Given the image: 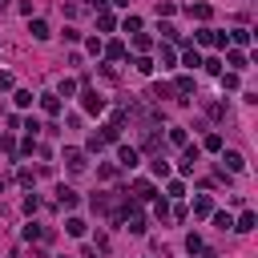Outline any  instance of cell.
Returning a JSON list of instances; mask_svg holds the SVG:
<instances>
[{"mask_svg": "<svg viewBox=\"0 0 258 258\" xmlns=\"http://www.w3.org/2000/svg\"><path fill=\"white\" fill-rule=\"evenodd\" d=\"M60 161H64V165H69L73 173H81V169H85V149H77V145H64Z\"/></svg>", "mask_w": 258, "mask_h": 258, "instance_id": "cell-1", "label": "cell"}, {"mask_svg": "<svg viewBox=\"0 0 258 258\" xmlns=\"http://www.w3.org/2000/svg\"><path fill=\"white\" fill-rule=\"evenodd\" d=\"M222 169H230V173H242V169H246V157H242L238 149H226V153H222Z\"/></svg>", "mask_w": 258, "mask_h": 258, "instance_id": "cell-2", "label": "cell"}, {"mask_svg": "<svg viewBox=\"0 0 258 258\" xmlns=\"http://www.w3.org/2000/svg\"><path fill=\"white\" fill-rule=\"evenodd\" d=\"M117 161H121L125 169H133V165L141 161V149H133V145H117Z\"/></svg>", "mask_w": 258, "mask_h": 258, "instance_id": "cell-3", "label": "cell"}, {"mask_svg": "<svg viewBox=\"0 0 258 258\" xmlns=\"http://www.w3.org/2000/svg\"><path fill=\"white\" fill-rule=\"evenodd\" d=\"M81 105H85L89 113H101V109H105V97H97L93 89H81Z\"/></svg>", "mask_w": 258, "mask_h": 258, "instance_id": "cell-4", "label": "cell"}, {"mask_svg": "<svg viewBox=\"0 0 258 258\" xmlns=\"http://www.w3.org/2000/svg\"><path fill=\"white\" fill-rule=\"evenodd\" d=\"M77 202H81V198H77V189H69V185H60V189H56V206L77 210Z\"/></svg>", "mask_w": 258, "mask_h": 258, "instance_id": "cell-5", "label": "cell"}, {"mask_svg": "<svg viewBox=\"0 0 258 258\" xmlns=\"http://www.w3.org/2000/svg\"><path fill=\"white\" fill-rule=\"evenodd\" d=\"M254 226H258V218H254V210H242V214H238V222H234V230H238V234H250Z\"/></svg>", "mask_w": 258, "mask_h": 258, "instance_id": "cell-6", "label": "cell"}, {"mask_svg": "<svg viewBox=\"0 0 258 258\" xmlns=\"http://www.w3.org/2000/svg\"><path fill=\"white\" fill-rule=\"evenodd\" d=\"M198 44H226V32H214V28H198Z\"/></svg>", "mask_w": 258, "mask_h": 258, "instance_id": "cell-7", "label": "cell"}, {"mask_svg": "<svg viewBox=\"0 0 258 258\" xmlns=\"http://www.w3.org/2000/svg\"><path fill=\"white\" fill-rule=\"evenodd\" d=\"M129 194H133V198H137V202H145V198H153V185H149V181H145V177H137V181H133V185H129Z\"/></svg>", "mask_w": 258, "mask_h": 258, "instance_id": "cell-8", "label": "cell"}, {"mask_svg": "<svg viewBox=\"0 0 258 258\" xmlns=\"http://www.w3.org/2000/svg\"><path fill=\"white\" fill-rule=\"evenodd\" d=\"M40 109H44L48 117H56V113H60V97H56V93H44V97H40Z\"/></svg>", "mask_w": 258, "mask_h": 258, "instance_id": "cell-9", "label": "cell"}, {"mask_svg": "<svg viewBox=\"0 0 258 258\" xmlns=\"http://www.w3.org/2000/svg\"><path fill=\"white\" fill-rule=\"evenodd\" d=\"M194 214H198V218H210V214H214V202H210L206 194H198V198H194Z\"/></svg>", "mask_w": 258, "mask_h": 258, "instance_id": "cell-10", "label": "cell"}, {"mask_svg": "<svg viewBox=\"0 0 258 258\" xmlns=\"http://www.w3.org/2000/svg\"><path fill=\"white\" fill-rule=\"evenodd\" d=\"M185 12H189V16H198V20H210V16H214V8H210L206 0H198V4H189Z\"/></svg>", "mask_w": 258, "mask_h": 258, "instance_id": "cell-11", "label": "cell"}, {"mask_svg": "<svg viewBox=\"0 0 258 258\" xmlns=\"http://www.w3.org/2000/svg\"><path fill=\"white\" fill-rule=\"evenodd\" d=\"M97 28H101V32H113V28H117V20H113V12H109V8H101V12H97Z\"/></svg>", "mask_w": 258, "mask_h": 258, "instance_id": "cell-12", "label": "cell"}, {"mask_svg": "<svg viewBox=\"0 0 258 258\" xmlns=\"http://www.w3.org/2000/svg\"><path fill=\"white\" fill-rule=\"evenodd\" d=\"M28 32H32V40H48V36H52L44 20H32V24H28Z\"/></svg>", "mask_w": 258, "mask_h": 258, "instance_id": "cell-13", "label": "cell"}, {"mask_svg": "<svg viewBox=\"0 0 258 258\" xmlns=\"http://www.w3.org/2000/svg\"><path fill=\"white\" fill-rule=\"evenodd\" d=\"M105 56H109V60H121V56H125V44H121V40H109V44H105Z\"/></svg>", "mask_w": 258, "mask_h": 258, "instance_id": "cell-14", "label": "cell"}, {"mask_svg": "<svg viewBox=\"0 0 258 258\" xmlns=\"http://www.w3.org/2000/svg\"><path fill=\"white\" fill-rule=\"evenodd\" d=\"M149 97H157V101H161V97H177V93H173V85H165V81H157V85L149 89Z\"/></svg>", "mask_w": 258, "mask_h": 258, "instance_id": "cell-15", "label": "cell"}, {"mask_svg": "<svg viewBox=\"0 0 258 258\" xmlns=\"http://www.w3.org/2000/svg\"><path fill=\"white\" fill-rule=\"evenodd\" d=\"M226 40H230V44H238V48H242V44H250V32H246V28H234V32H230V36H226Z\"/></svg>", "mask_w": 258, "mask_h": 258, "instance_id": "cell-16", "label": "cell"}, {"mask_svg": "<svg viewBox=\"0 0 258 258\" xmlns=\"http://www.w3.org/2000/svg\"><path fill=\"white\" fill-rule=\"evenodd\" d=\"M133 48H137V52L153 48V36H145V32H133Z\"/></svg>", "mask_w": 258, "mask_h": 258, "instance_id": "cell-17", "label": "cell"}, {"mask_svg": "<svg viewBox=\"0 0 258 258\" xmlns=\"http://www.w3.org/2000/svg\"><path fill=\"white\" fill-rule=\"evenodd\" d=\"M226 60H230L234 69H246V52H242V48H230V56H226Z\"/></svg>", "mask_w": 258, "mask_h": 258, "instance_id": "cell-18", "label": "cell"}, {"mask_svg": "<svg viewBox=\"0 0 258 258\" xmlns=\"http://www.w3.org/2000/svg\"><path fill=\"white\" fill-rule=\"evenodd\" d=\"M218 77H222V89H226V93L238 89V73H218Z\"/></svg>", "mask_w": 258, "mask_h": 258, "instance_id": "cell-19", "label": "cell"}, {"mask_svg": "<svg viewBox=\"0 0 258 258\" xmlns=\"http://www.w3.org/2000/svg\"><path fill=\"white\" fill-rule=\"evenodd\" d=\"M206 113H210L214 121H222V117H226V105H218V101H206Z\"/></svg>", "mask_w": 258, "mask_h": 258, "instance_id": "cell-20", "label": "cell"}, {"mask_svg": "<svg viewBox=\"0 0 258 258\" xmlns=\"http://www.w3.org/2000/svg\"><path fill=\"white\" fill-rule=\"evenodd\" d=\"M185 141H189V137H185V129H181V125H173V129H169V145H185Z\"/></svg>", "mask_w": 258, "mask_h": 258, "instance_id": "cell-21", "label": "cell"}, {"mask_svg": "<svg viewBox=\"0 0 258 258\" xmlns=\"http://www.w3.org/2000/svg\"><path fill=\"white\" fill-rule=\"evenodd\" d=\"M105 145H109V141H105V133H89V149H93V153H101Z\"/></svg>", "mask_w": 258, "mask_h": 258, "instance_id": "cell-22", "label": "cell"}, {"mask_svg": "<svg viewBox=\"0 0 258 258\" xmlns=\"http://www.w3.org/2000/svg\"><path fill=\"white\" fill-rule=\"evenodd\" d=\"M202 149H210V153H218V149H222V137H218V133H206V141H202Z\"/></svg>", "mask_w": 258, "mask_h": 258, "instance_id": "cell-23", "label": "cell"}, {"mask_svg": "<svg viewBox=\"0 0 258 258\" xmlns=\"http://www.w3.org/2000/svg\"><path fill=\"white\" fill-rule=\"evenodd\" d=\"M153 173H157V177H169V161H165V157H161V153H157V157H153Z\"/></svg>", "mask_w": 258, "mask_h": 258, "instance_id": "cell-24", "label": "cell"}, {"mask_svg": "<svg viewBox=\"0 0 258 258\" xmlns=\"http://www.w3.org/2000/svg\"><path fill=\"white\" fill-rule=\"evenodd\" d=\"M64 230H69L73 238H81V234H85V222H81V218H69V222H64Z\"/></svg>", "mask_w": 258, "mask_h": 258, "instance_id": "cell-25", "label": "cell"}, {"mask_svg": "<svg viewBox=\"0 0 258 258\" xmlns=\"http://www.w3.org/2000/svg\"><path fill=\"white\" fill-rule=\"evenodd\" d=\"M185 250H189V254H202V250H206V242H202L198 234H189V238H185Z\"/></svg>", "mask_w": 258, "mask_h": 258, "instance_id": "cell-26", "label": "cell"}, {"mask_svg": "<svg viewBox=\"0 0 258 258\" xmlns=\"http://www.w3.org/2000/svg\"><path fill=\"white\" fill-rule=\"evenodd\" d=\"M173 12H177V4H169V0H157V20H161V16H173Z\"/></svg>", "mask_w": 258, "mask_h": 258, "instance_id": "cell-27", "label": "cell"}, {"mask_svg": "<svg viewBox=\"0 0 258 258\" xmlns=\"http://www.w3.org/2000/svg\"><path fill=\"white\" fill-rule=\"evenodd\" d=\"M133 69H137V73H145V77H149V73H153V60H149V56H137V60H133Z\"/></svg>", "mask_w": 258, "mask_h": 258, "instance_id": "cell-28", "label": "cell"}, {"mask_svg": "<svg viewBox=\"0 0 258 258\" xmlns=\"http://www.w3.org/2000/svg\"><path fill=\"white\" fill-rule=\"evenodd\" d=\"M36 149H40V145H36V141H32V137H28V141H20V145H16V153H20V157H28V153H36Z\"/></svg>", "mask_w": 258, "mask_h": 258, "instance_id": "cell-29", "label": "cell"}, {"mask_svg": "<svg viewBox=\"0 0 258 258\" xmlns=\"http://www.w3.org/2000/svg\"><path fill=\"white\" fill-rule=\"evenodd\" d=\"M214 226H218V230H234V218H230V214H214Z\"/></svg>", "mask_w": 258, "mask_h": 258, "instance_id": "cell-30", "label": "cell"}, {"mask_svg": "<svg viewBox=\"0 0 258 258\" xmlns=\"http://www.w3.org/2000/svg\"><path fill=\"white\" fill-rule=\"evenodd\" d=\"M161 36H165V40H177V28H173L169 20H161Z\"/></svg>", "mask_w": 258, "mask_h": 258, "instance_id": "cell-31", "label": "cell"}, {"mask_svg": "<svg viewBox=\"0 0 258 258\" xmlns=\"http://www.w3.org/2000/svg\"><path fill=\"white\" fill-rule=\"evenodd\" d=\"M198 64H202V56H198V48H189L185 52V69H198Z\"/></svg>", "mask_w": 258, "mask_h": 258, "instance_id": "cell-32", "label": "cell"}, {"mask_svg": "<svg viewBox=\"0 0 258 258\" xmlns=\"http://www.w3.org/2000/svg\"><path fill=\"white\" fill-rule=\"evenodd\" d=\"M16 105H20V109L32 105V93H28V89H16Z\"/></svg>", "mask_w": 258, "mask_h": 258, "instance_id": "cell-33", "label": "cell"}, {"mask_svg": "<svg viewBox=\"0 0 258 258\" xmlns=\"http://www.w3.org/2000/svg\"><path fill=\"white\" fill-rule=\"evenodd\" d=\"M24 210H28V214H36V210H40V198H36V194H28V198H24Z\"/></svg>", "mask_w": 258, "mask_h": 258, "instance_id": "cell-34", "label": "cell"}, {"mask_svg": "<svg viewBox=\"0 0 258 258\" xmlns=\"http://www.w3.org/2000/svg\"><path fill=\"white\" fill-rule=\"evenodd\" d=\"M125 32H141V20L137 16H125Z\"/></svg>", "mask_w": 258, "mask_h": 258, "instance_id": "cell-35", "label": "cell"}, {"mask_svg": "<svg viewBox=\"0 0 258 258\" xmlns=\"http://www.w3.org/2000/svg\"><path fill=\"white\" fill-rule=\"evenodd\" d=\"M202 64H206V73H222V60H218V56H210V60H202Z\"/></svg>", "mask_w": 258, "mask_h": 258, "instance_id": "cell-36", "label": "cell"}, {"mask_svg": "<svg viewBox=\"0 0 258 258\" xmlns=\"http://www.w3.org/2000/svg\"><path fill=\"white\" fill-rule=\"evenodd\" d=\"M73 89H77V81H69V77H64V81H60V93H56V97H69Z\"/></svg>", "mask_w": 258, "mask_h": 258, "instance_id": "cell-37", "label": "cell"}, {"mask_svg": "<svg viewBox=\"0 0 258 258\" xmlns=\"http://www.w3.org/2000/svg\"><path fill=\"white\" fill-rule=\"evenodd\" d=\"M97 173H101V177H105V181H109V177H117V169H113V165H109V161H105V165H97Z\"/></svg>", "mask_w": 258, "mask_h": 258, "instance_id": "cell-38", "label": "cell"}, {"mask_svg": "<svg viewBox=\"0 0 258 258\" xmlns=\"http://www.w3.org/2000/svg\"><path fill=\"white\" fill-rule=\"evenodd\" d=\"M16 177H20V185H32V181H36V177H32V169H24V165H20V173H16Z\"/></svg>", "mask_w": 258, "mask_h": 258, "instance_id": "cell-39", "label": "cell"}, {"mask_svg": "<svg viewBox=\"0 0 258 258\" xmlns=\"http://www.w3.org/2000/svg\"><path fill=\"white\" fill-rule=\"evenodd\" d=\"M165 194H169V198H181V194H185V185H181V181H169V189H165Z\"/></svg>", "mask_w": 258, "mask_h": 258, "instance_id": "cell-40", "label": "cell"}, {"mask_svg": "<svg viewBox=\"0 0 258 258\" xmlns=\"http://www.w3.org/2000/svg\"><path fill=\"white\" fill-rule=\"evenodd\" d=\"M0 149H4V153H16V145H12V137H8V133H0Z\"/></svg>", "mask_w": 258, "mask_h": 258, "instance_id": "cell-41", "label": "cell"}, {"mask_svg": "<svg viewBox=\"0 0 258 258\" xmlns=\"http://www.w3.org/2000/svg\"><path fill=\"white\" fill-rule=\"evenodd\" d=\"M0 89H12V73H4V69H0Z\"/></svg>", "mask_w": 258, "mask_h": 258, "instance_id": "cell-42", "label": "cell"}, {"mask_svg": "<svg viewBox=\"0 0 258 258\" xmlns=\"http://www.w3.org/2000/svg\"><path fill=\"white\" fill-rule=\"evenodd\" d=\"M109 4H121V8H125V4H129V0H109Z\"/></svg>", "mask_w": 258, "mask_h": 258, "instance_id": "cell-43", "label": "cell"}, {"mask_svg": "<svg viewBox=\"0 0 258 258\" xmlns=\"http://www.w3.org/2000/svg\"><path fill=\"white\" fill-rule=\"evenodd\" d=\"M0 189H4V181H0Z\"/></svg>", "mask_w": 258, "mask_h": 258, "instance_id": "cell-44", "label": "cell"}]
</instances>
